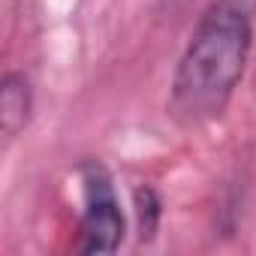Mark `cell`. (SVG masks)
Wrapping results in <instances>:
<instances>
[{"label":"cell","instance_id":"1","mask_svg":"<svg viewBox=\"0 0 256 256\" xmlns=\"http://www.w3.org/2000/svg\"><path fill=\"white\" fill-rule=\"evenodd\" d=\"M256 42V0H211L175 64L166 114L181 130L220 120L235 100Z\"/></svg>","mask_w":256,"mask_h":256},{"label":"cell","instance_id":"2","mask_svg":"<svg viewBox=\"0 0 256 256\" xmlns=\"http://www.w3.org/2000/svg\"><path fill=\"white\" fill-rule=\"evenodd\" d=\"M82 214L76 226V253H114L126 235V214L114 187V178L102 160H84L78 166Z\"/></svg>","mask_w":256,"mask_h":256},{"label":"cell","instance_id":"3","mask_svg":"<svg viewBox=\"0 0 256 256\" xmlns=\"http://www.w3.org/2000/svg\"><path fill=\"white\" fill-rule=\"evenodd\" d=\"M34 108H36V90L30 76L24 70H6L0 78V133L6 142L18 139L30 126Z\"/></svg>","mask_w":256,"mask_h":256},{"label":"cell","instance_id":"4","mask_svg":"<svg viewBox=\"0 0 256 256\" xmlns=\"http://www.w3.org/2000/svg\"><path fill=\"white\" fill-rule=\"evenodd\" d=\"M133 214H136V232L142 244H151L160 232L163 220V196L154 184H139L133 190Z\"/></svg>","mask_w":256,"mask_h":256},{"label":"cell","instance_id":"5","mask_svg":"<svg viewBox=\"0 0 256 256\" xmlns=\"http://www.w3.org/2000/svg\"><path fill=\"white\" fill-rule=\"evenodd\" d=\"M193 4H196V0H157V10H160L163 16H178V12L190 10Z\"/></svg>","mask_w":256,"mask_h":256}]
</instances>
